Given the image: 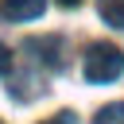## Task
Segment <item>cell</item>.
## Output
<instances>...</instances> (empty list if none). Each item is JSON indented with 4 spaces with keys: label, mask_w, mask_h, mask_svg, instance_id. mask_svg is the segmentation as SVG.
<instances>
[{
    "label": "cell",
    "mask_w": 124,
    "mask_h": 124,
    "mask_svg": "<svg viewBox=\"0 0 124 124\" xmlns=\"http://www.w3.org/2000/svg\"><path fill=\"white\" fill-rule=\"evenodd\" d=\"M81 74H85V81H93V85L116 81V78L124 74V50L112 46V43H89L85 62H81Z\"/></svg>",
    "instance_id": "6da1fadb"
},
{
    "label": "cell",
    "mask_w": 124,
    "mask_h": 124,
    "mask_svg": "<svg viewBox=\"0 0 124 124\" xmlns=\"http://www.w3.org/2000/svg\"><path fill=\"white\" fill-rule=\"evenodd\" d=\"M27 50H35V58L46 66V70H62L66 66V43L62 35H43V39H27L23 43Z\"/></svg>",
    "instance_id": "7a4b0ae2"
},
{
    "label": "cell",
    "mask_w": 124,
    "mask_h": 124,
    "mask_svg": "<svg viewBox=\"0 0 124 124\" xmlns=\"http://www.w3.org/2000/svg\"><path fill=\"white\" fill-rule=\"evenodd\" d=\"M46 8V0H0V19L23 23V19H39Z\"/></svg>",
    "instance_id": "3957f363"
},
{
    "label": "cell",
    "mask_w": 124,
    "mask_h": 124,
    "mask_svg": "<svg viewBox=\"0 0 124 124\" xmlns=\"http://www.w3.org/2000/svg\"><path fill=\"white\" fill-rule=\"evenodd\" d=\"M97 12L108 27H120L124 31V0H97Z\"/></svg>",
    "instance_id": "277c9868"
},
{
    "label": "cell",
    "mask_w": 124,
    "mask_h": 124,
    "mask_svg": "<svg viewBox=\"0 0 124 124\" xmlns=\"http://www.w3.org/2000/svg\"><path fill=\"white\" fill-rule=\"evenodd\" d=\"M93 124H124V101L105 105V108L97 112V120H93Z\"/></svg>",
    "instance_id": "5b68a950"
},
{
    "label": "cell",
    "mask_w": 124,
    "mask_h": 124,
    "mask_svg": "<svg viewBox=\"0 0 124 124\" xmlns=\"http://www.w3.org/2000/svg\"><path fill=\"white\" fill-rule=\"evenodd\" d=\"M8 70H12V50H8L4 43H0V78H4Z\"/></svg>",
    "instance_id": "8992f818"
},
{
    "label": "cell",
    "mask_w": 124,
    "mask_h": 124,
    "mask_svg": "<svg viewBox=\"0 0 124 124\" xmlns=\"http://www.w3.org/2000/svg\"><path fill=\"white\" fill-rule=\"evenodd\" d=\"M43 124H70V112H58L54 120H43Z\"/></svg>",
    "instance_id": "52a82bcc"
},
{
    "label": "cell",
    "mask_w": 124,
    "mask_h": 124,
    "mask_svg": "<svg viewBox=\"0 0 124 124\" xmlns=\"http://www.w3.org/2000/svg\"><path fill=\"white\" fill-rule=\"evenodd\" d=\"M58 4H62V8H78L81 0H58Z\"/></svg>",
    "instance_id": "ba28073f"
},
{
    "label": "cell",
    "mask_w": 124,
    "mask_h": 124,
    "mask_svg": "<svg viewBox=\"0 0 124 124\" xmlns=\"http://www.w3.org/2000/svg\"><path fill=\"white\" fill-rule=\"evenodd\" d=\"M0 124H4V120H0Z\"/></svg>",
    "instance_id": "9c48e42d"
}]
</instances>
